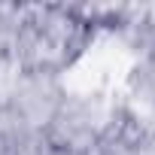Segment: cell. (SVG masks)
<instances>
[{"mask_svg":"<svg viewBox=\"0 0 155 155\" xmlns=\"http://www.w3.org/2000/svg\"><path fill=\"white\" fill-rule=\"evenodd\" d=\"M88 43V18L67 6H40L31 9L15 34L18 55L28 67L40 73H55L70 67Z\"/></svg>","mask_w":155,"mask_h":155,"instance_id":"1","label":"cell"},{"mask_svg":"<svg viewBox=\"0 0 155 155\" xmlns=\"http://www.w3.org/2000/svg\"><path fill=\"white\" fill-rule=\"evenodd\" d=\"M140 85H143V91L155 101V49L146 55V61H143V67H140Z\"/></svg>","mask_w":155,"mask_h":155,"instance_id":"2","label":"cell"}]
</instances>
